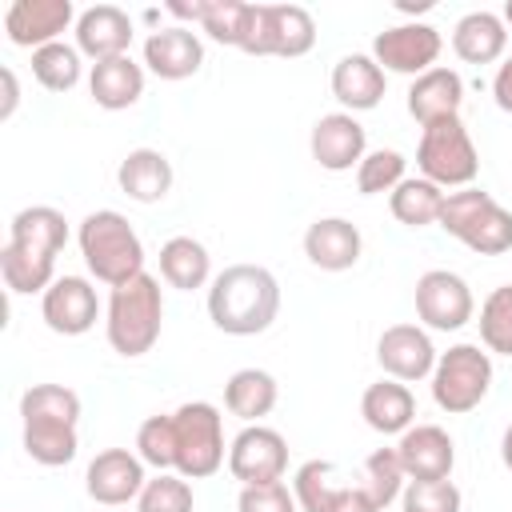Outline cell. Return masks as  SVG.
<instances>
[{"instance_id": "obj_34", "label": "cell", "mask_w": 512, "mask_h": 512, "mask_svg": "<svg viewBox=\"0 0 512 512\" xmlns=\"http://www.w3.org/2000/svg\"><path fill=\"white\" fill-rule=\"evenodd\" d=\"M480 340L496 356H512V284H500L480 304Z\"/></svg>"}, {"instance_id": "obj_9", "label": "cell", "mask_w": 512, "mask_h": 512, "mask_svg": "<svg viewBox=\"0 0 512 512\" xmlns=\"http://www.w3.org/2000/svg\"><path fill=\"white\" fill-rule=\"evenodd\" d=\"M176 424V472L184 480H204L224 464V420L208 400H188L172 412Z\"/></svg>"}, {"instance_id": "obj_41", "label": "cell", "mask_w": 512, "mask_h": 512, "mask_svg": "<svg viewBox=\"0 0 512 512\" xmlns=\"http://www.w3.org/2000/svg\"><path fill=\"white\" fill-rule=\"evenodd\" d=\"M236 508L240 512H296L300 504L284 480H272V484H244L236 496Z\"/></svg>"}, {"instance_id": "obj_18", "label": "cell", "mask_w": 512, "mask_h": 512, "mask_svg": "<svg viewBox=\"0 0 512 512\" xmlns=\"http://www.w3.org/2000/svg\"><path fill=\"white\" fill-rule=\"evenodd\" d=\"M40 316L56 336H84L100 320L96 288L84 276H56L40 296Z\"/></svg>"}, {"instance_id": "obj_25", "label": "cell", "mask_w": 512, "mask_h": 512, "mask_svg": "<svg viewBox=\"0 0 512 512\" xmlns=\"http://www.w3.org/2000/svg\"><path fill=\"white\" fill-rule=\"evenodd\" d=\"M360 416L380 436H404L412 428V420H416V396L408 392V384L384 376V380H376V384L364 388Z\"/></svg>"}, {"instance_id": "obj_45", "label": "cell", "mask_w": 512, "mask_h": 512, "mask_svg": "<svg viewBox=\"0 0 512 512\" xmlns=\"http://www.w3.org/2000/svg\"><path fill=\"white\" fill-rule=\"evenodd\" d=\"M168 12L172 16H180V20H192V24H200V16H204V0H192V4H168Z\"/></svg>"}, {"instance_id": "obj_30", "label": "cell", "mask_w": 512, "mask_h": 512, "mask_svg": "<svg viewBox=\"0 0 512 512\" xmlns=\"http://www.w3.org/2000/svg\"><path fill=\"white\" fill-rule=\"evenodd\" d=\"M276 396H280L276 376L264 372V368H240V372H232L228 384H224V408H228L232 416L248 420V424H260V420L276 408Z\"/></svg>"}, {"instance_id": "obj_15", "label": "cell", "mask_w": 512, "mask_h": 512, "mask_svg": "<svg viewBox=\"0 0 512 512\" xmlns=\"http://www.w3.org/2000/svg\"><path fill=\"white\" fill-rule=\"evenodd\" d=\"M68 24H76V8L72 0H12L4 12V36L16 48H44L56 44L60 32H68Z\"/></svg>"}, {"instance_id": "obj_48", "label": "cell", "mask_w": 512, "mask_h": 512, "mask_svg": "<svg viewBox=\"0 0 512 512\" xmlns=\"http://www.w3.org/2000/svg\"><path fill=\"white\" fill-rule=\"evenodd\" d=\"M504 28H512V0L504 4Z\"/></svg>"}, {"instance_id": "obj_1", "label": "cell", "mask_w": 512, "mask_h": 512, "mask_svg": "<svg viewBox=\"0 0 512 512\" xmlns=\"http://www.w3.org/2000/svg\"><path fill=\"white\" fill-rule=\"evenodd\" d=\"M68 244V220L64 212L48 204L20 208L8 224V244L0 248V276L4 288L24 296V292H48L56 280V256Z\"/></svg>"}, {"instance_id": "obj_21", "label": "cell", "mask_w": 512, "mask_h": 512, "mask_svg": "<svg viewBox=\"0 0 512 512\" xmlns=\"http://www.w3.org/2000/svg\"><path fill=\"white\" fill-rule=\"evenodd\" d=\"M144 64L152 76L160 80H188L200 72L204 64V44L192 28L172 24V28H156L144 40Z\"/></svg>"}, {"instance_id": "obj_6", "label": "cell", "mask_w": 512, "mask_h": 512, "mask_svg": "<svg viewBox=\"0 0 512 512\" xmlns=\"http://www.w3.org/2000/svg\"><path fill=\"white\" fill-rule=\"evenodd\" d=\"M440 228L480 256H504L512 248V212L484 188L448 192Z\"/></svg>"}, {"instance_id": "obj_43", "label": "cell", "mask_w": 512, "mask_h": 512, "mask_svg": "<svg viewBox=\"0 0 512 512\" xmlns=\"http://www.w3.org/2000/svg\"><path fill=\"white\" fill-rule=\"evenodd\" d=\"M492 100H496L500 112L512 116V56H508V60L496 68V76H492Z\"/></svg>"}, {"instance_id": "obj_22", "label": "cell", "mask_w": 512, "mask_h": 512, "mask_svg": "<svg viewBox=\"0 0 512 512\" xmlns=\"http://www.w3.org/2000/svg\"><path fill=\"white\" fill-rule=\"evenodd\" d=\"M360 252H364V236L344 216H320L304 232V256L320 272H348V268H356Z\"/></svg>"}, {"instance_id": "obj_35", "label": "cell", "mask_w": 512, "mask_h": 512, "mask_svg": "<svg viewBox=\"0 0 512 512\" xmlns=\"http://www.w3.org/2000/svg\"><path fill=\"white\" fill-rule=\"evenodd\" d=\"M248 16H252V4H244V0H204L200 28L216 44L240 48L244 44V32H248Z\"/></svg>"}, {"instance_id": "obj_10", "label": "cell", "mask_w": 512, "mask_h": 512, "mask_svg": "<svg viewBox=\"0 0 512 512\" xmlns=\"http://www.w3.org/2000/svg\"><path fill=\"white\" fill-rule=\"evenodd\" d=\"M316 44V20L300 4H252L240 52L248 56H304Z\"/></svg>"}, {"instance_id": "obj_26", "label": "cell", "mask_w": 512, "mask_h": 512, "mask_svg": "<svg viewBox=\"0 0 512 512\" xmlns=\"http://www.w3.org/2000/svg\"><path fill=\"white\" fill-rule=\"evenodd\" d=\"M116 184L128 200L156 204L172 192V160L160 148H132L116 168Z\"/></svg>"}, {"instance_id": "obj_17", "label": "cell", "mask_w": 512, "mask_h": 512, "mask_svg": "<svg viewBox=\"0 0 512 512\" xmlns=\"http://www.w3.org/2000/svg\"><path fill=\"white\" fill-rule=\"evenodd\" d=\"M436 356L440 352L432 348V336L420 324H392L376 340V360H380L384 376H392L400 384H416V380L432 376Z\"/></svg>"}, {"instance_id": "obj_2", "label": "cell", "mask_w": 512, "mask_h": 512, "mask_svg": "<svg viewBox=\"0 0 512 512\" xmlns=\"http://www.w3.org/2000/svg\"><path fill=\"white\" fill-rule=\"evenodd\" d=\"M280 312V284L264 264H228L212 276L208 288V316L228 336H256L268 332Z\"/></svg>"}, {"instance_id": "obj_31", "label": "cell", "mask_w": 512, "mask_h": 512, "mask_svg": "<svg viewBox=\"0 0 512 512\" xmlns=\"http://www.w3.org/2000/svg\"><path fill=\"white\" fill-rule=\"evenodd\" d=\"M444 200H448V192L440 184H432L424 176H404L396 184V192L388 196V208L404 228H428V224H440Z\"/></svg>"}, {"instance_id": "obj_14", "label": "cell", "mask_w": 512, "mask_h": 512, "mask_svg": "<svg viewBox=\"0 0 512 512\" xmlns=\"http://www.w3.org/2000/svg\"><path fill=\"white\" fill-rule=\"evenodd\" d=\"M148 476H144V460L128 448H104L92 456L88 472H84V488L96 504L104 508H120L128 500H140Z\"/></svg>"}, {"instance_id": "obj_16", "label": "cell", "mask_w": 512, "mask_h": 512, "mask_svg": "<svg viewBox=\"0 0 512 512\" xmlns=\"http://www.w3.org/2000/svg\"><path fill=\"white\" fill-rule=\"evenodd\" d=\"M308 148L324 172H352L368 156V132L352 112H328L312 124Z\"/></svg>"}, {"instance_id": "obj_7", "label": "cell", "mask_w": 512, "mask_h": 512, "mask_svg": "<svg viewBox=\"0 0 512 512\" xmlns=\"http://www.w3.org/2000/svg\"><path fill=\"white\" fill-rule=\"evenodd\" d=\"M416 168L440 188H472V180L480 176V152L460 116L424 124L416 144Z\"/></svg>"}, {"instance_id": "obj_5", "label": "cell", "mask_w": 512, "mask_h": 512, "mask_svg": "<svg viewBox=\"0 0 512 512\" xmlns=\"http://www.w3.org/2000/svg\"><path fill=\"white\" fill-rule=\"evenodd\" d=\"M160 328H164V292L156 276L140 272L136 280L112 288L108 312H104V336L112 352L136 360L152 352V344L160 340Z\"/></svg>"}, {"instance_id": "obj_32", "label": "cell", "mask_w": 512, "mask_h": 512, "mask_svg": "<svg viewBox=\"0 0 512 512\" xmlns=\"http://www.w3.org/2000/svg\"><path fill=\"white\" fill-rule=\"evenodd\" d=\"M80 72H84V60H80L76 44L56 40V44H44L32 52V76L48 92H72L80 84Z\"/></svg>"}, {"instance_id": "obj_33", "label": "cell", "mask_w": 512, "mask_h": 512, "mask_svg": "<svg viewBox=\"0 0 512 512\" xmlns=\"http://www.w3.org/2000/svg\"><path fill=\"white\" fill-rule=\"evenodd\" d=\"M292 492H296V504L304 512H332L344 484H336V464L328 460H304L292 476Z\"/></svg>"}, {"instance_id": "obj_36", "label": "cell", "mask_w": 512, "mask_h": 512, "mask_svg": "<svg viewBox=\"0 0 512 512\" xmlns=\"http://www.w3.org/2000/svg\"><path fill=\"white\" fill-rule=\"evenodd\" d=\"M404 464H400V456H396V448H376L368 460H364V488H368V496L376 500V508L384 512L400 492H404Z\"/></svg>"}, {"instance_id": "obj_23", "label": "cell", "mask_w": 512, "mask_h": 512, "mask_svg": "<svg viewBox=\"0 0 512 512\" xmlns=\"http://www.w3.org/2000/svg\"><path fill=\"white\" fill-rule=\"evenodd\" d=\"M388 76L368 52H348L332 64V96L344 104V112H368L384 100Z\"/></svg>"}, {"instance_id": "obj_27", "label": "cell", "mask_w": 512, "mask_h": 512, "mask_svg": "<svg viewBox=\"0 0 512 512\" xmlns=\"http://www.w3.org/2000/svg\"><path fill=\"white\" fill-rule=\"evenodd\" d=\"M508 48V28H504V16L480 8V12H468L456 20L452 28V52L464 60V64H496Z\"/></svg>"}, {"instance_id": "obj_8", "label": "cell", "mask_w": 512, "mask_h": 512, "mask_svg": "<svg viewBox=\"0 0 512 512\" xmlns=\"http://www.w3.org/2000/svg\"><path fill=\"white\" fill-rule=\"evenodd\" d=\"M492 388V356L480 344H452L436 356L432 368V400L448 416L472 412Z\"/></svg>"}, {"instance_id": "obj_29", "label": "cell", "mask_w": 512, "mask_h": 512, "mask_svg": "<svg viewBox=\"0 0 512 512\" xmlns=\"http://www.w3.org/2000/svg\"><path fill=\"white\" fill-rule=\"evenodd\" d=\"M160 280L168 288L192 292L212 280V256L196 236H172L160 248Z\"/></svg>"}, {"instance_id": "obj_42", "label": "cell", "mask_w": 512, "mask_h": 512, "mask_svg": "<svg viewBox=\"0 0 512 512\" xmlns=\"http://www.w3.org/2000/svg\"><path fill=\"white\" fill-rule=\"evenodd\" d=\"M332 512H380V508H376V500L368 496L364 484H344V492H340Z\"/></svg>"}, {"instance_id": "obj_47", "label": "cell", "mask_w": 512, "mask_h": 512, "mask_svg": "<svg viewBox=\"0 0 512 512\" xmlns=\"http://www.w3.org/2000/svg\"><path fill=\"white\" fill-rule=\"evenodd\" d=\"M396 8H400V12H428V8H432V0H416V4H412V0H400Z\"/></svg>"}, {"instance_id": "obj_13", "label": "cell", "mask_w": 512, "mask_h": 512, "mask_svg": "<svg viewBox=\"0 0 512 512\" xmlns=\"http://www.w3.org/2000/svg\"><path fill=\"white\" fill-rule=\"evenodd\" d=\"M476 312L472 288L464 276L448 268H432L416 280V316L432 332H460Z\"/></svg>"}, {"instance_id": "obj_19", "label": "cell", "mask_w": 512, "mask_h": 512, "mask_svg": "<svg viewBox=\"0 0 512 512\" xmlns=\"http://www.w3.org/2000/svg\"><path fill=\"white\" fill-rule=\"evenodd\" d=\"M396 456L408 480H452L456 468V444L440 424H412L400 436Z\"/></svg>"}, {"instance_id": "obj_46", "label": "cell", "mask_w": 512, "mask_h": 512, "mask_svg": "<svg viewBox=\"0 0 512 512\" xmlns=\"http://www.w3.org/2000/svg\"><path fill=\"white\" fill-rule=\"evenodd\" d=\"M500 456H504V468L512 472V424H508L504 436H500Z\"/></svg>"}, {"instance_id": "obj_3", "label": "cell", "mask_w": 512, "mask_h": 512, "mask_svg": "<svg viewBox=\"0 0 512 512\" xmlns=\"http://www.w3.org/2000/svg\"><path fill=\"white\" fill-rule=\"evenodd\" d=\"M20 420H24V452L44 464V468H60L68 460H76L80 436V396L64 384H32L20 396Z\"/></svg>"}, {"instance_id": "obj_44", "label": "cell", "mask_w": 512, "mask_h": 512, "mask_svg": "<svg viewBox=\"0 0 512 512\" xmlns=\"http://www.w3.org/2000/svg\"><path fill=\"white\" fill-rule=\"evenodd\" d=\"M0 80H4V104H0V120H12L16 104H20V84H16V72L12 68H0Z\"/></svg>"}, {"instance_id": "obj_39", "label": "cell", "mask_w": 512, "mask_h": 512, "mask_svg": "<svg viewBox=\"0 0 512 512\" xmlns=\"http://www.w3.org/2000/svg\"><path fill=\"white\" fill-rule=\"evenodd\" d=\"M192 484L176 472H160L144 484L140 500H136V512H192Z\"/></svg>"}, {"instance_id": "obj_4", "label": "cell", "mask_w": 512, "mask_h": 512, "mask_svg": "<svg viewBox=\"0 0 512 512\" xmlns=\"http://www.w3.org/2000/svg\"><path fill=\"white\" fill-rule=\"evenodd\" d=\"M76 244H80L88 272L108 288H120L144 272V244H140L136 228L128 224V216H120L112 208L88 212L80 220Z\"/></svg>"}, {"instance_id": "obj_20", "label": "cell", "mask_w": 512, "mask_h": 512, "mask_svg": "<svg viewBox=\"0 0 512 512\" xmlns=\"http://www.w3.org/2000/svg\"><path fill=\"white\" fill-rule=\"evenodd\" d=\"M76 48L92 64L128 56V48H132V20H128V12L116 8V4H92V8H84L76 16Z\"/></svg>"}, {"instance_id": "obj_38", "label": "cell", "mask_w": 512, "mask_h": 512, "mask_svg": "<svg viewBox=\"0 0 512 512\" xmlns=\"http://www.w3.org/2000/svg\"><path fill=\"white\" fill-rule=\"evenodd\" d=\"M404 180V156L396 148H376L360 160L356 168V188L360 196H380V192H396V184Z\"/></svg>"}, {"instance_id": "obj_11", "label": "cell", "mask_w": 512, "mask_h": 512, "mask_svg": "<svg viewBox=\"0 0 512 512\" xmlns=\"http://www.w3.org/2000/svg\"><path fill=\"white\" fill-rule=\"evenodd\" d=\"M444 48V36L424 24V20H408V24H392L384 32H376L372 40V60L384 72H400V76H424L428 68H436Z\"/></svg>"}, {"instance_id": "obj_12", "label": "cell", "mask_w": 512, "mask_h": 512, "mask_svg": "<svg viewBox=\"0 0 512 512\" xmlns=\"http://www.w3.org/2000/svg\"><path fill=\"white\" fill-rule=\"evenodd\" d=\"M228 472L244 484H272L288 472V440L268 424H244L228 444Z\"/></svg>"}, {"instance_id": "obj_24", "label": "cell", "mask_w": 512, "mask_h": 512, "mask_svg": "<svg viewBox=\"0 0 512 512\" xmlns=\"http://www.w3.org/2000/svg\"><path fill=\"white\" fill-rule=\"evenodd\" d=\"M460 104H464V80L456 68H444V64L428 68L408 88V112H412V120H420V128L460 116Z\"/></svg>"}, {"instance_id": "obj_28", "label": "cell", "mask_w": 512, "mask_h": 512, "mask_svg": "<svg viewBox=\"0 0 512 512\" xmlns=\"http://www.w3.org/2000/svg\"><path fill=\"white\" fill-rule=\"evenodd\" d=\"M88 92L100 108L108 112H124L144 96V64H136L132 56H116V60H100L88 72Z\"/></svg>"}, {"instance_id": "obj_40", "label": "cell", "mask_w": 512, "mask_h": 512, "mask_svg": "<svg viewBox=\"0 0 512 512\" xmlns=\"http://www.w3.org/2000/svg\"><path fill=\"white\" fill-rule=\"evenodd\" d=\"M400 504L404 512H460L464 496L452 480H408Z\"/></svg>"}, {"instance_id": "obj_37", "label": "cell", "mask_w": 512, "mask_h": 512, "mask_svg": "<svg viewBox=\"0 0 512 512\" xmlns=\"http://www.w3.org/2000/svg\"><path fill=\"white\" fill-rule=\"evenodd\" d=\"M136 456L156 472L176 468V424H172V412L168 416H148L136 428Z\"/></svg>"}]
</instances>
